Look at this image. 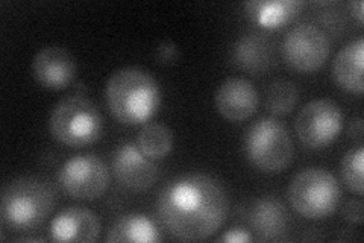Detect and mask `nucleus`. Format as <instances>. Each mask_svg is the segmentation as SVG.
Segmentation results:
<instances>
[{
    "instance_id": "obj_19",
    "label": "nucleus",
    "mask_w": 364,
    "mask_h": 243,
    "mask_svg": "<svg viewBox=\"0 0 364 243\" xmlns=\"http://www.w3.org/2000/svg\"><path fill=\"white\" fill-rule=\"evenodd\" d=\"M136 146L147 158L163 160L173 148V133L163 123H146L136 135Z\"/></svg>"
},
{
    "instance_id": "obj_15",
    "label": "nucleus",
    "mask_w": 364,
    "mask_h": 243,
    "mask_svg": "<svg viewBox=\"0 0 364 243\" xmlns=\"http://www.w3.org/2000/svg\"><path fill=\"white\" fill-rule=\"evenodd\" d=\"M232 63L250 75L263 73L273 63V44L261 32L245 33L234 44Z\"/></svg>"
},
{
    "instance_id": "obj_17",
    "label": "nucleus",
    "mask_w": 364,
    "mask_h": 243,
    "mask_svg": "<svg viewBox=\"0 0 364 243\" xmlns=\"http://www.w3.org/2000/svg\"><path fill=\"white\" fill-rule=\"evenodd\" d=\"M163 236L152 219L144 214H124L120 216L109 228L105 242H140L156 243L161 242Z\"/></svg>"
},
{
    "instance_id": "obj_24",
    "label": "nucleus",
    "mask_w": 364,
    "mask_h": 243,
    "mask_svg": "<svg viewBox=\"0 0 364 243\" xmlns=\"http://www.w3.org/2000/svg\"><path fill=\"white\" fill-rule=\"evenodd\" d=\"M254 237L243 227H234L228 229L222 237L218 239V242L220 243H250Z\"/></svg>"
},
{
    "instance_id": "obj_16",
    "label": "nucleus",
    "mask_w": 364,
    "mask_h": 243,
    "mask_svg": "<svg viewBox=\"0 0 364 243\" xmlns=\"http://www.w3.org/2000/svg\"><path fill=\"white\" fill-rule=\"evenodd\" d=\"M363 38H357L348 43L345 48L337 53L333 63V78L340 88H343L354 95L363 93Z\"/></svg>"
},
{
    "instance_id": "obj_10",
    "label": "nucleus",
    "mask_w": 364,
    "mask_h": 243,
    "mask_svg": "<svg viewBox=\"0 0 364 243\" xmlns=\"http://www.w3.org/2000/svg\"><path fill=\"white\" fill-rule=\"evenodd\" d=\"M112 173L122 186L131 190L149 189L159 177L154 160L147 158L136 143L132 142L120 145L114 152Z\"/></svg>"
},
{
    "instance_id": "obj_5",
    "label": "nucleus",
    "mask_w": 364,
    "mask_h": 243,
    "mask_svg": "<svg viewBox=\"0 0 364 243\" xmlns=\"http://www.w3.org/2000/svg\"><path fill=\"white\" fill-rule=\"evenodd\" d=\"M245 154L250 165L264 173H279L293 161L294 146L286 125L275 118H261L245 137Z\"/></svg>"
},
{
    "instance_id": "obj_4",
    "label": "nucleus",
    "mask_w": 364,
    "mask_h": 243,
    "mask_svg": "<svg viewBox=\"0 0 364 243\" xmlns=\"http://www.w3.org/2000/svg\"><path fill=\"white\" fill-rule=\"evenodd\" d=\"M49 130L56 142L70 148H84L99 140L104 131V119L88 98L73 95L53 107Z\"/></svg>"
},
{
    "instance_id": "obj_8",
    "label": "nucleus",
    "mask_w": 364,
    "mask_h": 243,
    "mask_svg": "<svg viewBox=\"0 0 364 243\" xmlns=\"http://www.w3.org/2000/svg\"><path fill=\"white\" fill-rule=\"evenodd\" d=\"M63 190L75 200L95 201L105 193L109 170L104 160L95 154L76 155L67 160L58 173Z\"/></svg>"
},
{
    "instance_id": "obj_21",
    "label": "nucleus",
    "mask_w": 364,
    "mask_h": 243,
    "mask_svg": "<svg viewBox=\"0 0 364 243\" xmlns=\"http://www.w3.org/2000/svg\"><path fill=\"white\" fill-rule=\"evenodd\" d=\"M363 163H364V150L363 148L352 149L341 160L340 172L341 180L348 186L349 190L357 195H363Z\"/></svg>"
},
{
    "instance_id": "obj_22",
    "label": "nucleus",
    "mask_w": 364,
    "mask_h": 243,
    "mask_svg": "<svg viewBox=\"0 0 364 243\" xmlns=\"http://www.w3.org/2000/svg\"><path fill=\"white\" fill-rule=\"evenodd\" d=\"M178 55L179 53H178V48H176L175 43L168 41V40L159 43L158 49H156V60H158V63L167 64V66L168 64H173L178 60Z\"/></svg>"
},
{
    "instance_id": "obj_13",
    "label": "nucleus",
    "mask_w": 364,
    "mask_h": 243,
    "mask_svg": "<svg viewBox=\"0 0 364 243\" xmlns=\"http://www.w3.org/2000/svg\"><path fill=\"white\" fill-rule=\"evenodd\" d=\"M50 239L55 242H96L100 233L99 217L85 207H68L52 219Z\"/></svg>"
},
{
    "instance_id": "obj_23",
    "label": "nucleus",
    "mask_w": 364,
    "mask_h": 243,
    "mask_svg": "<svg viewBox=\"0 0 364 243\" xmlns=\"http://www.w3.org/2000/svg\"><path fill=\"white\" fill-rule=\"evenodd\" d=\"M343 217L345 221L354 225H361L363 224V202L360 200H350L345 204L343 207Z\"/></svg>"
},
{
    "instance_id": "obj_6",
    "label": "nucleus",
    "mask_w": 364,
    "mask_h": 243,
    "mask_svg": "<svg viewBox=\"0 0 364 243\" xmlns=\"http://www.w3.org/2000/svg\"><path fill=\"white\" fill-rule=\"evenodd\" d=\"M287 196L298 214L306 219H322L337 210L341 187L331 172L322 167H309L291 180Z\"/></svg>"
},
{
    "instance_id": "obj_9",
    "label": "nucleus",
    "mask_w": 364,
    "mask_h": 243,
    "mask_svg": "<svg viewBox=\"0 0 364 243\" xmlns=\"http://www.w3.org/2000/svg\"><path fill=\"white\" fill-rule=\"evenodd\" d=\"M284 61L296 72H314L328 60L329 38L326 33L314 25H298L291 28L282 41Z\"/></svg>"
},
{
    "instance_id": "obj_2",
    "label": "nucleus",
    "mask_w": 364,
    "mask_h": 243,
    "mask_svg": "<svg viewBox=\"0 0 364 243\" xmlns=\"http://www.w3.org/2000/svg\"><path fill=\"white\" fill-rule=\"evenodd\" d=\"M107 107L123 125H141L161 105V88L156 79L139 67L114 72L105 88Z\"/></svg>"
},
{
    "instance_id": "obj_18",
    "label": "nucleus",
    "mask_w": 364,
    "mask_h": 243,
    "mask_svg": "<svg viewBox=\"0 0 364 243\" xmlns=\"http://www.w3.org/2000/svg\"><path fill=\"white\" fill-rule=\"evenodd\" d=\"M247 16L252 19L257 25L275 29L281 28L293 20L299 14L302 8L301 2L296 0H275V2H261V0H254V2H247L246 5Z\"/></svg>"
},
{
    "instance_id": "obj_11",
    "label": "nucleus",
    "mask_w": 364,
    "mask_h": 243,
    "mask_svg": "<svg viewBox=\"0 0 364 243\" xmlns=\"http://www.w3.org/2000/svg\"><path fill=\"white\" fill-rule=\"evenodd\" d=\"M215 108L223 119L230 122H243L254 115L259 96L255 86L250 81L232 76L223 81L215 91Z\"/></svg>"
},
{
    "instance_id": "obj_1",
    "label": "nucleus",
    "mask_w": 364,
    "mask_h": 243,
    "mask_svg": "<svg viewBox=\"0 0 364 243\" xmlns=\"http://www.w3.org/2000/svg\"><path fill=\"white\" fill-rule=\"evenodd\" d=\"M230 200L223 184L208 173H188L175 178L158 195L156 214L175 240L200 242L225 224Z\"/></svg>"
},
{
    "instance_id": "obj_26",
    "label": "nucleus",
    "mask_w": 364,
    "mask_h": 243,
    "mask_svg": "<svg viewBox=\"0 0 364 243\" xmlns=\"http://www.w3.org/2000/svg\"><path fill=\"white\" fill-rule=\"evenodd\" d=\"M363 134V123L361 119H357L350 126V137H361Z\"/></svg>"
},
{
    "instance_id": "obj_12",
    "label": "nucleus",
    "mask_w": 364,
    "mask_h": 243,
    "mask_svg": "<svg viewBox=\"0 0 364 243\" xmlns=\"http://www.w3.org/2000/svg\"><path fill=\"white\" fill-rule=\"evenodd\" d=\"M32 73L41 87L63 90L73 83L76 60L67 49L60 46H49L33 56Z\"/></svg>"
},
{
    "instance_id": "obj_3",
    "label": "nucleus",
    "mask_w": 364,
    "mask_h": 243,
    "mask_svg": "<svg viewBox=\"0 0 364 243\" xmlns=\"http://www.w3.org/2000/svg\"><path fill=\"white\" fill-rule=\"evenodd\" d=\"M55 204V189L46 178L33 175L16 178L2 190V225L14 233H29L48 221Z\"/></svg>"
},
{
    "instance_id": "obj_7",
    "label": "nucleus",
    "mask_w": 364,
    "mask_h": 243,
    "mask_svg": "<svg viewBox=\"0 0 364 243\" xmlns=\"http://www.w3.org/2000/svg\"><path fill=\"white\" fill-rule=\"evenodd\" d=\"M345 115L336 102L316 99L304 105L296 115L294 130L301 143L310 149H323L331 145L343 128Z\"/></svg>"
},
{
    "instance_id": "obj_25",
    "label": "nucleus",
    "mask_w": 364,
    "mask_h": 243,
    "mask_svg": "<svg viewBox=\"0 0 364 243\" xmlns=\"http://www.w3.org/2000/svg\"><path fill=\"white\" fill-rule=\"evenodd\" d=\"M352 6V13H354V16L357 17L358 23H363V11H364V4L361 2V0H358V2H354L350 5Z\"/></svg>"
},
{
    "instance_id": "obj_14",
    "label": "nucleus",
    "mask_w": 364,
    "mask_h": 243,
    "mask_svg": "<svg viewBox=\"0 0 364 243\" xmlns=\"http://www.w3.org/2000/svg\"><path fill=\"white\" fill-rule=\"evenodd\" d=\"M247 222L257 240L278 242L287 233V210L275 196H264L250 207Z\"/></svg>"
},
{
    "instance_id": "obj_20",
    "label": "nucleus",
    "mask_w": 364,
    "mask_h": 243,
    "mask_svg": "<svg viewBox=\"0 0 364 243\" xmlns=\"http://www.w3.org/2000/svg\"><path fill=\"white\" fill-rule=\"evenodd\" d=\"M298 88L287 79H275L266 91V107L275 115L291 113L298 103Z\"/></svg>"
}]
</instances>
